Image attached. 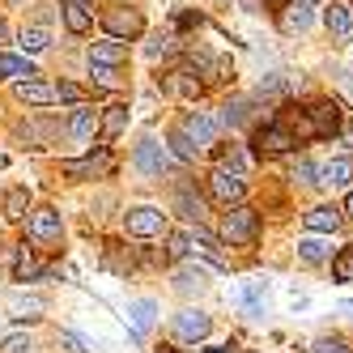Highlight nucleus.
<instances>
[{"mask_svg":"<svg viewBox=\"0 0 353 353\" xmlns=\"http://www.w3.org/2000/svg\"><path fill=\"white\" fill-rule=\"evenodd\" d=\"M90 77H94V85H103V90H115L123 81L119 68H107V64H90Z\"/></svg>","mask_w":353,"mask_h":353,"instance_id":"2f4dec72","label":"nucleus"},{"mask_svg":"<svg viewBox=\"0 0 353 353\" xmlns=\"http://www.w3.org/2000/svg\"><path fill=\"white\" fill-rule=\"evenodd\" d=\"M43 307H47V302H43L39 294H9V311H13V319H39Z\"/></svg>","mask_w":353,"mask_h":353,"instance_id":"aec40b11","label":"nucleus"},{"mask_svg":"<svg viewBox=\"0 0 353 353\" xmlns=\"http://www.w3.org/2000/svg\"><path fill=\"white\" fill-rule=\"evenodd\" d=\"M132 162H137V170H141V174H149V179H154V174H162V170L170 166V154H166V145H162L154 132H149V137H141Z\"/></svg>","mask_w":353,"mask_h":353,"instance_id":"7ed1b4c3","label":"nucleus"},{"mask_svg":"<svg viewBox=\"0 0 353 353\" xmlns=\"http://www.w3.org/2000/svg\"><path fill=\"white\" fill-rule=\"evenodd\" d=\"M209 196L217 200V205H225V209L243 205V196H247V183H243V174H234V170L217 166V170L209 174Z\"/></svg>","mask_w":353,"mask_h":353,"instance_id":"f03ea898","label":"nucleus"},{"mask_svg":"<svg viewBox=\"0 0 353 353\" xmlns=\"http://www.w3.org/2000/svg\"><path fill=\"white\" fill-rule=\"evenodd\" d=\"M315 183H323V188H349L353 183V162L349 158H336V162L319 166V179Z\"/></svg>","mask_w":353,"mask_h":353,"instance_id":"2eb2a0df","label":"nucleus"},{"mask_svg":"<svg viewBox=\"0 0 353 353\" xmlns=\"http://www.w3.org/2000/svg\"><path fill=\"white\" fill-rule=\"evenodd\" d=\"M123 60H128V47H123V43H115V39H107V43H94V47H90V64L119 68Z\"/></svg>","mask_w":353,"mask_h":353,"instance_id":"f3484780","label":"nucleus"},{"mask_svg":"<svg viewBox=\"0 0 353 353\" xmlns=\"http://www.w3.org/2000/svg\"><path fill=\"white\" fill-rule=\"evenodd\" d=\"M13 5H21V0H13Z\"/></svg>","mask_w":353,"mask_h":353,"instance_id":"09e8293b","label":"nucleus"},{"mask_svg":"<svg viewBox=\"0 0 353 353\" xmlns=\"http://www.w3.org/2000/svg\"><path fill=\"white\" fill-rule=\"evenodd\" d=\"M17 98L30 103V107H52L56 103V85H47V81H17Z\"/></svg>","mask_w":353,"mask_h":353,"instance_id":"dca6fc26","label":"nucleus"},{"mask_svg":"<svg viewBox=\"0 0 353 353\" xmlns=\"http://www.w3.org/2000/svg\"><path fill=\"white\" fill-rule=\"evenodd\" d=\"M307 5H315V0H307Z\"/></svg>","mask_w":353,"mask_h":353,"instance_id":"8fccbe9b","label":"nucleus"},{"mask_svg":"<svg viewBox=\"0 0 353 353\" xmlns=\"http://www.w3.org/2000/svg\"><path fill=\"white\" fill-rule=\"evenodd\" d=\"M311 128H315V137H336L341 128H345V111H341V103H315L311 107Z\"/></svg>","mask_w":353,"mask_h":353,"instance_id":"1a4fd4ad","label":"nucleus"},{"mask_svg":"<svg viewBox=\"0 0 353 353\" xmlns=\"http://www.w3.org/2000/svg\"><path fill=\"white\" fill-rule=\"evenodd\" d=\"M290 145H298L294 132H290V123H264V128L256 132L260 154H290Z\"/></svg>","mask_w":353,"mask_h":353,"instance_id":"9d476101","label":"nucleus"},{"mask_svg":"<svg viewBox=\"0 0 353 353\" xmlns=\"http://www.w3.org/2000/svg\"><path fill=\"white\" fill-rule=\"evenodd\" d=\"M64 5H85V9H90V0H64Z\"/></svg>","mask_w":353,"mask_h":353,"instance_id":"49530a36","label":"nucleus"},{"mask_svg":"<svg viewBox=\"0 0 353 353\" xmlns=\"http://www.w3.org/2000/svg\"><path fill=\"white\" fill-rule=\"evenodd\" d=\"M332 276L345 285V281H353V247H341L336 256H332Z\"/></svg>","mask_w":353,"mask_h":353,"instance_id":"c756f323","label":"nucleus"},{"mask_svg":"<svg viewBox=\"0 0 353 353\" xmlns=\"http://www.w3.org/2000/svg\"><path fill=\"white\" fill-rule=\"evenodd\" d=\"M17 276H21V281H30V276H43V264H39V260L30 256L26 247L17 251Z\"/></svg>","mask_w":353,"mask_h":353,"instance_id":"72a5a7b5","label":"nucleus"},{"mask_svg":"<svg viewBox=\"0 0 353 353\" xmlns=\"http://www.w3.org/2000/svg\"><path fill=\"white\" fill-rule=\"evenodd\" d=\"M213 332V319L205 311H183L179 319H174V336L179 341H205Z\"/></svg>","mask_w":353,"mask_h":353,"instance_id":"f8f14e48","label":"nucleus"},{"mask_svg":"<svg viewBox=\"0 0 353 353\" xmlns=\"http://www.w3.org/2000/svg\"><path fill=\"white\" fill-rule=\"evenodd\" d=\"M107 170H111V149H98L90 158H68L64 162L68 179H94V174H107Z\"/></svg>","mask_w":353,"mask_h":353,"instance_id":"9b49d317","label":"nucleus"},{"mask_svg":"<svg viewBox=\"0 0 353 353\" xmlns=\"http://www.w3.org/2000/svg\"><path fill=\"white\" fill-rule=\"evenodd\" d=\"M188 247H192V239H188V234H170V247H166V256H170V260H179Z\"/></svg>","mask_w":353,"mask_h":353,"instance_id":"a19ab883","label":"nucleus"},{"mask_svg":"<svg viewBox=\"0 0 353 353\" xmlns=\"http://www.w3.org/2000/svg\"><path fill=\"white\" fill-rule=\"evenodd\" d=\"M166 52H174V39H170V34H154V39H149V47H145L149 60H158V56H166Z\"/></svg>","mask_w":353,"mask_h":353,"instance_id":"c9c22d12","label":"nucleus"},{"mask_svg":"<svg viewBox=\"0 0 353 353\" xmlns=\"http://www.w3.org/2000/svg\"><path fill=\"white\" fill-rule=\"evenodd\" d=\"M341 141H345V149H353V123H345V128H341Z\"/></svg>","mask_w":353,"mask_h":353,"instance_id":"37998d69","label":"nucleus"},{"mask_svg":"<svg viewBox=\"0 0 353 353\" xmlns=\"http://www.w3.org/2000/svg\"><path fill=\"white\" fill-rule=\"evenodd\" d=\"M179 132H183L196 149H209V145H217V119L205 115V111H192V115H183Z\"/></svg>","mask_w":353,"mask_h":353,"instance_id":"39448f33","label":"nucleus"},{"mask_svg":"<svg viewBox=\"0 0 353 353\" xmlns=\"http://www.w3.org/2000/svg\"><path fill=\"white\" fill-rule=\"evenodd\" d=\"M174 209H179V217H188V221H205V200H200V196H192L188 188H179V192H174Z\"/></svg>","mask_w":353,"mask_h":353,"instance_id":"5701e85b","label":"nucleus"},{"mask_svg":"<svg viewBox=\"0 0 353 353\" xmlns=\"http://www.w3.org/2000/svg\"><path fill=\"white\" fill-rule=\"evenodd\" d=\"M256 239H260V213H256V209H247V205L225 209V217H221V243H230V247H251Z\"/></svg>","mask_w":353,"mask_h":353,"instance_id":"f257e3e1","label":"nucleus"},{"mask_svg":"<svg viewBox=\"0 0 353 353\" xmlns=\"http://www.w3.org/2000/svg\"><path fill=\"white\" fill-rule=\"evenodd\" d=\"M205 353H234V349H230V345H209Z\"/></svg>","mask_w":353,"mask_h":353,"instance_id":"c03bdc74","label":"nucleus"},{"mask_svg":"<svg viewBox=\"0 0 353 353\" xmlns=\"http://www.w3.org/2000/svg\"><path fill=\"white\" fill-rule=\"evenodd\" d=\"M294 179H298V183H315V179H319V166L307 162V158H298V162H294Z\"/></svg>","mask_w":353,"mask_h":353,"instance_id":"4c0bfd02","label":"nucleus"},{"mask_svg":"<svg viewBox=\"0 0 353 353\" xmlns=\"http://www.w3.org/2000/svg\"><path fill=\"white\" fill-rule=\"evenodd\" d=\"M123 128H128V107H119V103H115V107H107V115H103V137H107V141H115Z\"/></svg>","mask_w":353,"mask_h":353,"instance_id":"a878e982","label":"nucleus"},{"mask_svg":"<svg viewBox=\"0 0 353 353\" xmlns=\"http://www.w3.org/2000/svg\"><path fill=\"white\" fill-rule=\"evenodd\" d=\"M311 353H353V349H349V341H341V336H319V341L311 345Z\"/></svg>","mask_w":353,"mask_h":353,"instance_id":"f704fd0d","label":"nucleus"},{"mask_svg":"<svg viewBox=\"0 0 353 353\" xmlns=\"http://www.w3.org/2000/svg\"><path fill=\"white\" fill-rule=\"evenodd\" d=\"M323 26L327 34H332V43H353V9L345 5V0H332V5L323 9Z\"/></svg>","mask_w":353,"mask_h":353,"instance_id":"0eeeda50","label":"nucleus"},{"mask_svg":"<svg viewBox=\"0 0 353 353\" xmlns=\"http://www.w3.org/2000/svg\"><path fill=\"white\" fill-rule=\"evenodd\" d=\"M94 123H98V115H94L90 107H81V111H72V119H68V132L77 137V141H85V137L94 132Z\"/></svg>","mask_w":353,"mask_h":353,"instance_id":"c85d7f7f","label":"nucleus"},{"mask_svg":"<svg viewBox=\"0 0 353 353\" xmlns=\"http://www.w3.org/2000/svg\"><path fill=\"white\" fill-rule=\"evenodd\" d=\"M158 353H174V349H158Z\"/></svg>","mask_w":353,"mask_h":353,"instance_id":"de8ad7c7","label":"nucleus"},{"mask_svg":"<svg viewBox=\"0 0 353 353\" xmlns=\"http://www.w3.org/2000/svg\"><path fill=\"white\" fill-rule=\"evenodd\" d=\"M56 103H81V85L60 81V85H56Z\"/></svg>","mask_w":353,"mask_h":353,"instance_id":"ea45409f","label":"nucleus"},{"mask_svg":"<svg viewBox=\"0 0 353 353\" xmlns=\"http://www.w3.org/2000/svg\"><path fill=\"white\" fill-rule=\"evenodd\" d=\"M26 230H30V239H34V243L52 247V243H60V234H64V221H60V213H56V209H34V213H30V221H26Z\"/></svg>","mask_w":353,"mask_h":353,"instance_id":"423d86ee","label":"nucleus"},{"mask_svg":"<svg viewBox=\"0 0 353 353\" xmlns=\"http://www.w3.org/2000/svg\"><path fill=\"white\" fill-rule=\"evenodd\" d=\"M17 43H21V52H30V56H39V52H47V47H52V39H47L43 26H26Z\"/></svg>","mask_w":353,"mask_h":353,"instance_id":"bb28decb","label":"nucleus"},{"mask_svg":"<svg viewBox=\"0 0 353 353\" xmlns=\"http://www.w3.org/2000/svg\"><path fill=\"white\" fill-rule=\"evenodd\" d=\"M170 145H174V154H179V162H192V158L200 154V149H196L183 132H170Z\"/></svg>","mask_w":353,"mask_h":353,"instance_id":"e433bc0d","label":"nucleus"},{"mask_svg":"<svg viewBox=\"0 0 353 353\" xmlns=\"http://www.w3.org/2000/svg\"><path fill=\"white\" fill-rule=\"evenodd\" d=\"M311 21H315L311 5H307V0H294V5L281 13V30L285 34H302V30H311Z\"/></svg>","mask_w":353,"mask_h":353,"instance_id":"4468645a","label":"nucleus"},{"mask_svg":"<svg viewBox=\"0 0 353 353\" xmlns=\"http://www.w3.org/2000/svg\"><path fill=\"white\" fill-rule=\"evenodd\" d=\"M60 345H64L68 353H85V341H81L77 332H60Z\"/></svg>","mask_w":353,"mask_h":353,"instance_id":"79ce46f5","label":"nucleus"},{"mask_svg":"<svg viewBox=\"0 0 353 353\" xmlns=\"http://www.w3.org/2000/svg\"><path fill=\"white\" fill-rule=\"evenodd\" d=\"M103 26H107V34L119 43V39H137V34L145 30V17H141L137 9H111V13L103 17Z\"/></svg>","mask_w":353,"mask_h":353,"instance_id":"6e6552de","label":"nucleus"},{"mask_svg":"<svg viewBox=\"0 0 353 353\" xmlns=\"http://www.w3.org/2000/svg\"><path fill=\"white\" fill-rule=\"evenodd\" d=\"M5 77H21V81H34L39 77V72L26 64V60H21V56H5V52H0V81H5Z\"/></svg>","mask_w":353,"mask_h":353,"instance_id":"b1692460","label":"nucleus"},{"mask_svg":"<svg viewBox=\"0 0 353 353\" xmlns=\"http://www.w3.org/2000/svg\"><path fill=\"white\" fill-rule=\"evenodd\" d=\"M243 119H247V98H230V103L221 107V123L225 128H239Z\"/></svg>","mask_w":353,"mask_h":353,"instance_id":"7c9ffc66","label":"nucleus"},{"mask_svg":"<svg viewBox=\"0 0 353 353\" xmlns=\"http://www.w3.org/2000/svg\"><path fill=\"white\" fill-rule=\"evenodd\" d=\"M26 209H30V192L26 188H9V196H5V217L21 221V217H26Z\"/></svg>","mask_w":353,"mask_h":353,"instance_id":"cd10ccee","label":"nucleus"},{"mask_svg":"<svg viewBox=\"0 0 353 353\" xmlns=\"http://www.w3.org/2000/svg\"><path fill=\"white\" fill-rule=\"evenodd\" d=\"M166 85H170L174 94H183V98H200V94H205V81H200L192 68H179V72H170V77H166Z\"/></svg>","mask_w":353,"mask_h":353,"instance_id":"412c9836","label":"nucleus"},{"mask_svg":"<svg viewBox=\"0 0 353 353\" xmlns=\"http://www.w3.org/2000/svg\"><path fill=\"white\" fill-rule=\"evenodd\" d=\"M174 290L179 294H205L209 290V272L205 268H179L174 272Z\"/></svg>","mask_w":353,"mask_h":353,"instance_id":"4be33fe9","label":"nucleus"},{"mask_svg":"<svg viewBox=\"0 0 353 353\" xmlns=\"http://www.w3.org/2000/svg\"><path fill=\"white\" fill-rule=\"evenodd\" d=\"M341 217H353V192H349V200H345V213Z\"/></svg>","mask_w":353,"mask_h":353,"instance_id":"a18cd8bd","label":"nucleus"},{"mask_svg":"<svg viewBox=\"0 0 353 353\" xmlns=\"http://www.w3.org/2000/svg\"><path fill=\"white\" fill-rule=\"evenodd\" d=\"M123 225H128V234H132V239H154V234L166 230V213L154 209V205H137V209H128Z\"/></svg>","mask_w":353,"mask_h":353,"instance_id":"20e7f679","label":"nucleus"},{"mask_svg":"<svg viewBox=\"0 0 353 353\" xmlns=\"http://www.w3.org/2000/svg\"><path fill=\"white\" fill-rule=\"evenodd\" d=\"M298 256L307 260V264H323V260H332L336 251H332V243H327V239L307 234V239H298Z\"/></svg>","mask_w":353,"mask_h":353,"instance_id":"6ab92c4d","label":"nucleus"},{"mask_svg":"<svg viewBox=\"0 0 353 353\" xmlns=\"http://www.w3.org/2000/svg\"><path fill=\"white\" fill-rule=\"evenodd\" d=\"M243 302H247L251 311H264V307H268V285H264V281H251V285L243 290Z\"/></svg>","mask_w":353,"mask_h":353,"instance_id":"473e14b6","label":"nucleus"},{"mask_svg":"<svg viewBox=\"0 0 353 353\" xmlns=\"http://www.w3.org/2000/svg\"><path fill=\"white\" fill-rule=\"evenodd\" d=\"M60 13H64V26H68L72 34H85V30L94 26V17H90V9H85V5H64Z\"/></svg>","mask_w":353,"mask_h":353,"instance_id":"393cba45","label":"nucleus"},{"mask_svg":"<svg viewBox=\"0 0 353 353\" xmlns=\"http://www.w3.org/2000/svg\"><path fill=\"white\" fill-rule=\"evenodd\" d=\"M26 349H30L26 332H9L5 341H0V353H26Z\"/></svg>","mask_w":353,"mask_h":353,"instance_id":"58836bf2","label":"nucleus"},{"mask_svg":"<svg viewBox=\"0 0 353 353\" xmlns=\"http://www.w3.org/2000/svg\"><path fill=\"white\" fill-rule=\"evenodd\" d=\"M128 319H132V332L145 336L149 327H154V319H158V302L154 298H137L132 307H128Z\"/></svg>","mask_w":353,"mask_h":353,"instance_id":"a211bd4d","label":"nucleus"},{"mask_svg":"<svg viewBox=\"0 0 353 353\" xmlns=\"http://www.w3.org/2000/svg\"><path fill=\"white\" fill-rule=\"evenodd\" d=\"M302 221H307L311 234H336L345 217H341V209H332V205H315L311 213H302Z\"/></svg>","mask_w":353,"mask_h":353,"instance_id":"ddd939ff","label":"nucleus"}]
</instances>
